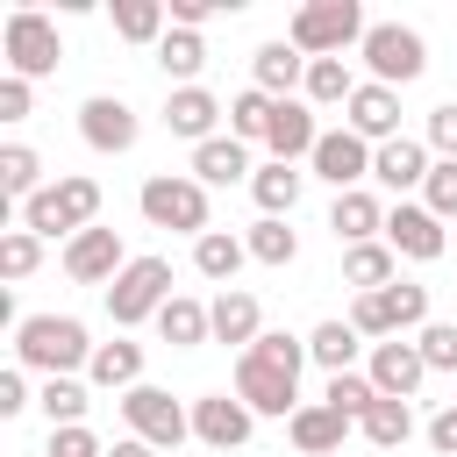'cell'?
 Here are the masks:
<instances>
[{
  "label": "cell",
  "instance_id": "6da1fadb",
  "mask_svg": "<svg viewBox=\"0 0 457 457\" xmlns=\"http://www.w3.org/2000/svg\"><path fill=\"white\" fill-rule=\"evenodd\" d=\"M93 350L100 343L86 336L79 314H21V328H14V364L43 371V378H79L93 364Z\"/></svg>",
  "mask_w": 457,
  "mask_h": 457
},
{
  "label": "cell",
  "instance_id": "7a4b0ae2",
  "mask_svg": "<svg viewBox=\"0 0 457 457\" xmlns=\"http://www.w3.org/2000/svg\"><path fill=\"white\" fill-rule=\"evenodd\" d=\"M100 221V179H86V171H64V179H50L29 207H21V228L29 236H86Z\"/></svg>",
  "mask_w": 457,
  "mask_h": 457
},
{
  "label": "cell",
  "instance_id": "3957f363",
  "mask_svg": "<svg viewBox=\"0 0 457 457\" xmlns=\"http://www.w3.org/2000/svg\"><path fill=\"white\" fill-rule=\"evenodd\" d=\"M364 7L357 0H307V7H293V21H286V43L314 64V57H343L350 43H364Z\"/></svg>",
  "mask_w": 457,
  "mask_h": 457
},
{
  "label": "cell",
  "instance_id": "277c9868",
  "mask_svg": "<svg viewBox=\"0 0 457 457\" xmlns=\"http://www.w3.org/2000/svg\"><path fill=\"white\" fill-rule=\"evenodd\" d=\"M136 207H143L150 228H171V236H193V243L207 236V186H200L193 171H157V179H143Z\"/></svg>",
  "mask_w": 457,
  "mask_h": 457
},
{
  "label": "cell",
  "instance_id": "5b68a950",
  "mask_svg": "<svg viewBox=\"0 0 457 457\" xmlns=\"http://www.w3.org/2000/svg\"><path fill=\"white\" fill-rule=\"evenodd\" d=\"M357 336H378V343H393V336H421L428 328V286H407V278H393L386 293H357L350 300V314H343Z\"/></svg>",
  "mask_w": 457,
  "mask_h": 457
},
{
  "label": "cell",
  "instance_id": "8992f818",
  "mask_svg": "<svg viewBox=\"0 0 457 457\" xmlns=\"http://www.w3.org/2000/svg\"><path fill=\"white\" fill-rule=\"evenodd\" d=\"M0 50H7V79H50L57 64H64V43H57V21L50 14H36V7H14L7 14V36H0Z\"/></svg>",
  "mask_w": 457,
  "mask_h": 457
},
{
  "label": "cell",
  "instance_id": "52a82bcc",
  "mask_svg": "<svg viewBox=\"0 0 457 457\" xmlns=\"http://www.w3.org/2000/svg\"><path fill=\"white\" fill-rule=\"evenodd\" d=\"M357 57H364V71H371L378 86H393V93L428 71V43H421L414 29H400V21H371L364 43H357Z\"/></svg>",
  "mask_w": 457,
  "mask_h": 457
},
{
  "label": "cell",
  "instance_id": "ba28073f",
  "mask_svg": "<svg viewBox=\"0 0 457 457\" xmlns=\"http://www.w3.org/2000/svg\"><path fill=\"white\" fill-rule=\"evenodd\" d=\"M164 300H171V264H164V257H129V271L107 286V314H114V328L157 321Z\"/></svg>",
  "mask_w": 457,
  "mask_h": 457
},
{
  "label": "cell",
  "instance_id": "9c48e42d",
  "mask_svg": "<svg viewBox=\"0 0 457 457\" xmlns=\"http://www.w3.org/2000/svg\"><path fill=\"white\" fill-rule=\"evenodd\" d=\"M121 421H129V436H143L150 450H179V443L193 436V407H179L164 386H129V393H121Z\"/></svg>",
  "mask_w": 457,
  "mask_h": 457
},
{
  "label": "cell",
  "instance_id": "30bf717a",
  "mask_svg": "<svg viewBox=\"0 0 457 457\" xmlns=\"http://www.w3.org/2000/svg\"><path fill=\"white\" fill-rule=\"evenodd\" d=\"M236 400H243L250 414H278V421H293V414H300V371H286V364L243 350V357H236Z\"/></svg>",
  "mask_w": 457,
  "mask_h": 457
},
{
  "label": "cell",
  "instance_id": "8fae6325",
  "mask_svg": "<svg viewBox=\"0 0 457 457\" xmlns=\"http://www.w3.org/2000/svg\"><path fill=\"white\" fill-rule=\"evenodd\" d=\"M79 136H86L100 157H121V150H136L143 121H136V107H129L121 93H93V100L79 107Z\"/></svg>",
  "mask_w": 457,
  "mask_h": 457
},
{
  "label": "cell",
  "instance_id": "7c38bea8",
  "mask_svg": "<svg viewBox=\"0 0 457 457\" xmlns=\"http://www.w3.org/2000/svg\"><path fill=\"white\" fill-rule=\"evenodd\" d=\"M314 179H328L336 193H357L364 179H371V143L357 136V129H321V143H314Z\"/></svg>",
  "mask_w": 457,
  "mask_h": 457
},
{
  "label": "cell",
  "instance_id": "4fadbf2b",
  "mask_svg": "<svg viewBox=\"0 0 457 457\" xmlns=\"http://www.w3.org/2000/svg\"><path fill=\"white\" fill-rule=\"evenodd\" d=\"M64 271H71L79 286H100V293H107V286L129 271V250H121V236H114V228H100V221H93L86 236H71V243H64Z\"/></svg>",
  "mask_w": 457,
  "mask_h": 457
},
{
  "label": "cell",
  "instance_id": "5bb4252c",
  "mask_svg": "<svg viewBox=\"0 0 457 457\" xmlns=\"http://www.w3.org/2000/svg\"><path fill=\"white\" fill-rule=\"evenodd\" d=\"M386 243H393V257H414V264H436V257L450 250V236H443V221H436L428 207H414V200H400V207H386Z\"/></svg>",
  "mask_w": 457,
  "mask_h": 457
},
{
  "label": "cell",
  "instance_id": "9a60e30c",
  "mask_svg": "<svg viewBox=\"0 0 457 457\" xmlns=\"http://www.w3.org/2000/svg\"><path fill=\"white\" fill-rule=\"evenodd\" d=\"M250 428H257V414H250L236 393H200V400H193V436H200L207 450H243Z\"/></svg>",
  "mask_w": 457,
  "mask_h": 457
},
{
  "label": "cell",
  "instance_id": "2e32d148",
  "mask_svg": "<svg viewBox=\"0 0 457 457\" xmlns=\"http://www.w3.org/2000/svg\"><path fill=\"white\" fill-rule=\"evenodd\" d=\"M343 129H357L371 150H378V143H393V136H400V93H393V86H378V79H364V86L350 93V107H343Z\"/></svg>",
  "mask_w": 457,
  "mask_h": 457
},
{
  "label": "cell",
  "instance_id": "e0dca14e",
  "mask_svg": "<svg viewBox=\"0 0 457 457\" xmlns=\"http://www.w3.org/2000/svg\"><path fill=\"white\" fill-rule=\"evenodd\" d=\"M371 386L386 393V400H414L421 393V378H428V364H421V350L407 343V336H393V343H371Z\"/></svg>",
  "mask_w": 457,
  "mask_h": 457
},
{
  "label": "cell",
  "instance_id": "ac0fdd59",
  "mask_svg": "<svg viewBox=\"0 0 457 457\" xmlns=\"http://www.w3.org/2000/svg\"><path fill=\"white\" fill-rule=\"evenodd\" d=\"M314 143H321L314 107H307V100H278V107H271V129H264L271 164H300V157H314Z\"/></svg>",
  "mask_w": 457,
  "mask_h": 457
},
{
  "label": "cell",
  "instance_id": "d6986e66",
  "mask_svg": "<svg viewBox=\"0 0 457 457\" xmlns=\"http://www.w3.org/2000/svg\"><path fill=\"white\" fill-rule=\"evenodd\" d=\"M207 321H214V343H236V357L264 336V307H257V293H243V286H221V293L207 300Z\"/></svg>",
  "mask_w": 457,
  "mask_h": 457
},
{
  "label": "cell",
  "instance_id": "ffe728a7",
  "mask_svg": "<svg viewBox=\"0 0 457 457\" xmlns=\"http://www.w3.org/2000/svg\"><path fill=\"white\" fill-rule=\"evenodd\" d=\"M214 121H221V100L207 86H171V100H164V129L171 136H186L200 150V143H214Z\"/></svg>",
  "mask_w": 457,
  "mask_h": 457
},
{
  "label": "cell",
  "instance_id": "44dd1931",
  "mask_svg": "<svg viewBox=\"0 0 457 457\" xmlns=\"http://www.w3.org/2000/svg\"><path fill=\"white\" fill-rule=\"evenodd\" d=\"M428 143H414V136H393V143H378L371 150V179L378 186H393V193H414V186H428Z\"/></svg>",
  "mask_w": 457,
  "mask_h": 457
},
{
  "label": "cell",
  "instance_id": "7402d4cb",
  "mask_svg": "<svg viewBox=\"0 0 457 457\" xmlns=\"http://www.w3.org/2000/svg\"><path fill=\"white\" fill-rule=\"evenodd\" d=\"M328 228H336V243L343 250H357V243H378L386 236V207H378V193H336V207H328Z\"/></svg>",
  "mask_w": 457,
  "mask_h": 457
},
{
  "label": "cell",
  "instance_id": "603a6c76",
  "mask_svg": "<svg viewBox=\"0 0 457 457\" xmlns=\"http://www.w3.org/2000/svg\"><path fill=\"white\" fill-rule=\"evenodd\" d=\"M286 436H293V450H300V457H328V450H343L350 421H343L328 400H300V414L286 421Z\"/></svg>",
  "mask_w": 457,
  "mask_h": 457
},
{
  "label": "cell",
  "instance_id": "cb8c5ba5",
  "mask_svg": "<svg viewBox=\"0 0 457 457\" xmlns=\"http://www.w3.org/2000/svg\"><path fill=\"white\" fill-rule=\"evenodd\" d=\"M250 79H257V93H271V100H293V86H307V57L278 36V43H257V57H250Z\"/></svg>",
  "mask_w": 457,
  "mask_h": 457
},
{
  "label": "cell",
  "instance_id": "d4e9b609",
  "mask_svg": "<svg viewBox=\"0 0 457 457\" xmlns=\"http://www.w3.org/2000/svg\"><path fill=\"white\" fill-rule=\"evenodd\" d=\"M193 179H200V186H236V179H257V164H250V143H236V136H214V143H200V150H193Z\"/></svg>",
  "mask_w": 457,
  "mask_h": 457
},
{
  "label": "cell",
  "instance_id": "484cf974",
  "mask_svg": "<svg viewBox=\"0 0 457 457\" xmlns=\"http://www.w3.org/2000/svg\"><path fill=\"white\" fill-rule=\"evenodd\" d=\"M86 378H93L100 393H129V386H143V343H129V336L100 343L93 364H86Z\"/></svg>",
  "mask_w": 457,
  "mask_h": 457
},
{
  "label": "cell",
  "instance_id": "4316f807",
  "mask_svg": "<svg viewBox=\"0 0 457 457\" xmlns=\"http://www.w3.org/2000/svg\"><path fill=\"white\" fill-rule=\"evenodd\" d=\"M300 186H307V171H300V164H257V179H250V200H257L271 221H286V214L300 207Z\"/></svg>",
  "mask_w": 457,
  "mask_h": 457
},
{
  "label": "cell",
  "instance_id": "83f0119b",
  "mask_svg": "<svg viewBox=\"0 0 457 457\" xmlns=\"http://www.w3.org/2000/svg\"><path fill=\"white\" fill-rule=\"evenodd\" d=\"M243 257H250V243H243V236H228V228H207V236L193 243V271H200V278H214V286H236Z\"/></svg>",
  "mask_w": 457,
  "mask_h": 457
},
{
  "label": "cell",
  "instance_id": "f1b7e54d",
  "mask_svg": "<svg viewBox=\"0 0 457 457\" xmlns=\"http://www.w3.org/2000/svg\"><path fill=\"white\" fill-rule=\"evenodd\" d=\"M393 278H400L393 243H357V250H343V286H357V293H386Z\"/></svg>",
  "mask_w": 457,
  "mask_h": 457
},
{
  "label": "cell",
  "instance_id": "f546056e",
  "mask_svg": "<svg viewBox=\"0 0 457 457\" xmlns=\"http://www.w3.org/2000/svg\"><path fill=\"white\" fill-rule=\"evenodd\" d=\"M157 336H164L171 350H200V343L214 336V321H207V300H186V293H171V300H164V314H157Z\"/></svg>",
  "mask_w": 457,
  "mask_h": 457
},
{
  "label": "cell",
  "instance_id": "4dcf8cb0",
  "mask_svg": "<svg viewBox=\"0 0 457 457\" xmlns=\"http://www.w3.org/2000/svg\"><path fill=\"white\" fill-rule=\"evenodd\" d=\"M157 71L179 79V86H200V71H207V36H200V29H171V36L157 43Z\"/></svg>",
  "mask_w": 457,
  "mask_h": 457
},
{
  "label": "cell",
  "instance_id": "1f68e13d",
  "mask_svg": "<svg viewBox=\"0 0 457 457\" xmlns=\"http://www.w3.org/2000/svg\"><path fill=\"white\" fill-rule=\"evenodd\" d=\"M357 350H364V336L350 328V321H314V336H307V357L336 378V371H357Z\"/></svg>",
  "mask_w": 457,
  "mask_h": 457
},
{
  "label": "cell",
  "instance_id": "d6a6232c",
  "mask_svg": "<svg viewBox=\"0 0 457 457\" xmlns=\"http://www.w3.org/2000/svg\"><path fill=\"white\" fill-rule=\"evenodd\" d=\"M114 36L121 43H164L171 36V7L164 0H114Z\"/></svg>",
  "mask_w": 457,
  "mask_h": 457
},
{
  "label": "cell",
  "instance_id": "836d02e7",
  "mask_svg": "<svg viewBox=\"0 0 457 457\" xmlns=\"http://www.w3.org/2000/svg\"><path fill=\"white\" fill-rule=\"evenodd\" d=\"M357 86H364V79H350V64H343V57H314L300 93H307V107H350V93H357Z\"/></svg>",
  "mask_w": 457,
  "mask_h": 457
},
{
  "label": "cell",
  "instance_id": "e575fe53",
  "mask_svg": "<svg viewBox=\"0 0 457 457\" xmlns=\"http://www.w3.org/2000/svg\"><path fill=\"white\" fill-rule=\"evenodd\" d=\"M357 428H364V443H371V450H400V443L414 436V407H407V400H386V393H378V400H371V414H364Z\"/></svg>",
  "mask_w": 457,
  "mask_h": 457
},
{
  "label": "cell",
  "instance_id": "d590c367",
  "mask_svg": "<svg viewBox=\"0 0 457 457\" xmlns=\"http://www.w3.org/2000/svg\"><path fill=\"white\" fill-rule=\"evenodd\" d=\"M0 193L21 200V207L43 193V157H36L29 143H7V150H0Z\"/></svg>",
  "mask_w": 457,
  "mask_h": 457
},
{
  "label": "cell",
  "instance_id": "8d00e7d4",
  "mask_svg": "<svg viewBox=\"0 0 457 457\" xmlns=\"http://www.w3.org/2000/svg\"><path fill=\"white\" fill-rule=\"evenodd\" d=\"M36 407L50 414V428H79L86 421V378H43V393H36Z\"/></svg>",
  "mask_w": 457,
  "mask_h": 457
},
{
  "label": "cell",
  "instance_id": "74e56055",
  "mask_svg": "<svg viewBox=\"0 0 457 457\" xmlns=\"http://www.w3.org/2000/svg\"><path fill=\"white\" fill-rule=\"evenodd\" d=\"M243 243H250V257H257V264H271V271H286V264L300 257V236H293L286 221H271V214H264V221H250V236H243Z\"/></svg>",
  "mask_w": 457,
  "mask_h": 457
},
{
  "label": "cell",
  "instance_id": "f35d334b",
  "mask_svg": "<svg viewBox=\"0 0 457 457\" xmlns=\"http://www.w3.org/2000/svg\"><path fill=\"white\" fill-rule=\"evenodd\" d=\"M321 400H328V407H336V414H343V421L357 428V421L371 414V400H378V386H371V371H336Z\"/></svg>",
  "mask_w": 457,
  "mask_h": 457
},
{
  "label": "cell",
  "instance_id": "ab89813d",
  "mask_svg": "<svg viewBox=\"0 0 457 457\" xmlns=\"http://www.w3.org/2000/svg\"><path fill=\"white\" fill-rule=\"evenodd\" d=\"M271 107H278V100H271V93H257V86H250V93H236V100H228V136H236V143H264Z\"/></svg>",
  "mask_w": 457,
  "mask_h": 457
},
{
  "label": "cell",
  "instance_id": "60d3db41",
  "mask_svg": "<svg viewBox=\"0 0 457 457\" xmlns=\"http://www.w3.org/2000/svg\"><path fill=\"white\" fill-rule=\"evenodd\" d=\"M36 264H43V236H29V228H7V236H0V271H7V278H29Z\"/></svg>",
  "mask_w": 457,
  "mask_h": 457
},
{
  "label": "cell",
  "instance_id": "b9f144b4",
  "mask_svg": "<svg viewBox=\"0 0 457 457\" xmlns=\"http://www.w3.org/2000/svg\"><path fill=\"white\" fill-rule=\"evenodd\" d=\"M414 350H421L428 371H457V321H428V328L414 336Z\"/></svg>",
  "mask_w": 457,
  "mask_h": 457
},
{
  "label": "cell",
  "instance_id": "7bdbcfd3",
  "mask_svg": "<svg viewBox=\"0 0 457 457\" xmlns=\"http://www.w3.org/2000/svg\"><path fill=\"white\" fill-rule=\"evenodd\" d=\"M421 207H428L436 221H457V164H450V157H436V171H428V186H421Z\"/></svg>",
  "mask_w": 457,
  "mask_h": 457
},
{
  "label": "cell",
  "instance_id": "ee69618b",
  "mask_svg": "<svg viewBox=\"0 0 457 457\" xmlns=\"http://www.w3.org/2000/svg\"><path fill=\"white\" fill-rule=\"evenodd\" d=\"M421 143H428L436 157H450V164H457V100L428 107V129H421Z\"/></svg>",
  "mask_w": 457,
  "mask_h": 457
},
{
  "label": "cell",
  "instance_id": "f6af8a7d",
  "mask_svg": "<svg viewBox=\"0 0 457 457\" xmlns=\"http://www.w3.org/2000/svg\"><path fill=\"white\" fill-rule=\"evenodd\" d=\"M50 457H107V450H100V436L79 421V428H50Z\"/></svg>",
  "mask_w": 457,
  "mask_h": 457
},
{
  "label": "cell",
  "instance_id": "bcb514c9",
  "mask_svg": "<svg viewBox=\"0 0 457 457\" xmlns=\"http://www.w3.org/2000/svg\"><path fill=\"white\" fill-rule=\"evenodd\" d=\"M36 114V86L29 79H0V121H29Z\"/></svg>",
  "mask_w": 457,
  "mask_h": 457
},
{
  "label": "cell",
  "instance_id": "7dc6e473",
  "mask_svg": "<svg viewBox=\"0 0 457 457\" xmlns=\"http://www.w3.org/2000/svg\"><path fill=\"white\" fill-rule=\"evenodd\" d=\"M171 7V29H200V21H214L221 7H236V0H164Z\"/></svg>",
  "mask_w": 457,
  "mask_h": 457
},
{
  "label": "cell",
  "instance_id": "c3c4849f",
  "mask_svg": "<svg viewBox=\"0 0 457 457\" xmlns=\"http://www.w3.org/2000/svg\"><path fill=\"white\" fill-rule=\"evenodd\" d=\"M428 450H436V457H457V400H450L443 414H428Z\"/></svg>",
  "mask_w": 457,
  "mask_h": 457
},
{
  "label": "cell",
  "instance_id": "681fc988",
  "mask_svg": "<svg viewBox=\"0 0 457 457\" xmlns=\"http://www.w3.org/2000/svg\"><path fill=\"white\" fill-rule=\"evenodd\" d=\"M21 407H29V378L14 364V371H0V414H21Z\"/></svg>",
  "mask_w": 457,
  "mask_h": 457
},
{
  "label": "cell",
  "instance_id": "f907efd6",
  "mask_svg": "<svg viewBox=\"0 0 457 457\" xmlns=\"http://www.w3.org/2000/svg\"><path fill=\"white\" fill-rule=\"evenodd\" d=\"M107 457H157V450H150V443H143V436H121V443H114V450H107Z\"/></svg>",
  "mask_w": 457,
  "mask_h": 457
}]
</instances>
